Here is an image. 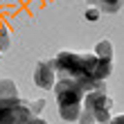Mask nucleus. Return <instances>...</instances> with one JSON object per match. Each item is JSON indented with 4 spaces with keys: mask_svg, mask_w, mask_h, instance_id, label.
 <instances>
[{
    "mask_svg": "<svg viewBox=\"0 0 124 124\" xmlns=\"http://www.w3.org/2000/svg\"><path fill=\"white\" fill-rule=\"evenodd\" d=\"M34 113L30 111V104L20 101L18 97L0 99V124H30Z\"/></svg>",
    "mask_w": 124,
    "mask_h": 124,
    "instance_id": "obj_1",
    "label": "nucleus"
},
{
    "mask_svg": "<svg viewBox=\"0 0 124 124\" xmlns=\"http://www.w3.org/2000/svg\"><path fill=\"white\" fill-rule=\"evenodd\" d=\"M84 111H90L99 124H106L108 120H111L113 99L106 95L104 88L90 90V93H86V95H84Z\"/></svg>",
    "mask_w": 124,
    "mask_h": 124,
    "instance_id": "obj_2",
    "label": "nucleus"
},
{
    "mask_svg": "<svg viewBox=\"0 0 124 124\" xmlns=\"http://www.w3.org/2000/svg\"><path fill=\"white\" fill-rule=\"evenodd\" d=\"M54 93H56V101L59 106H72V104H81L86 90L79 86V81L68 77H59L54 84Z\"/></svg>",
    "mask_w": 124,
    "mask_h": 124,
    "instance_id": "obj_3",
    "label": "nucleus"
},
{
    "mask_svg": "<svg viewBox=\"0 0 124 124\" xmlns=\"http://www.w3.org/2000/svg\"><path fill=\"white\" fill-rule=\"evenodd\" d=\"M56 65H54V59H50V61H41V63H36V70H34V84L36 86H41V88H54V84H56Z\"/></svg>",
    "mask_w": 124,
    "mask_h": 124,
    "instance_id": "obj_4",
    "label": "nucleus"
},
{
    "mask_svg": "<svg viewBox=\"0 0 124 124\" xmlns=\"http://www.w3.org/2000/svg\"><path fill=\"white\" fill-rule=\"evenodd\" d=\"M81 104H72V106H59V115H61V120L65 122H77L79 120V115H81Z\"/></svg>",
    "mask_w": 124,
    "mask_h": 124,
    "instance_id": "obj_5",
    "label": "nucleus"
},
{
    "mask_svg": "<svg viewBox=\"0 0 124 124\" xmlns=\"http://www.w3.org/2000/svg\"><path fill=\"white\" fill-rule=\"evenodd\" d=\"M7 97H18V88L9 79H0V99H7Z\"/></svg>",
    "mask_w": 124,
    "mask_h": 124,
    "instance_id": "obj_6",
    "label": "nucleus"
},
{
    "mask_svg": "<svg viewBox=\"0 0 124 124\" xmlns=\"http://www.w3.org/2000/svg\"><path fill=\"white\" fill-rule=\"evenodd\" d=\"M95 54L101 56V59H113V45L108 39H101L97 43V47H95Z\"/></svg>",
    "mask_w": 124,
    "mask_h": 124,
    "instance_id": "obj_7",
    "label": "nucleus"
},
{
    "mask_svg": "<svg viewBox=\"0 0 124 124\" xmlns=\"http://www.w3.org/2000/svg\"><path fill=\"white\" fill-rule=\"evenodd\" d=\"M122 5H124V0H97L99 11H108V14L120 11V9H122Z\"/></svg>",
    "mask_w": 124,
    "mask_h": 124,
    "instance_id": "obj_8",
    "label": "nucleus"
},
{
    "mask_svg": "<svg viewBox=\"0 0 124 124\" xmlns=\"http://www.w3.org/2000/svg\"><path fill=\"white\" fill-rule=\"evenodd\" d=\"M99 7H88V9H86V20H90V23H95V20H99Z\"/></svg>",
    "mask_w": 124,
    "mask_h": 124,
    "instance_id": "obj_9",
    "label": "nucleus"
},
{
    "mask_svg": "<svg viewBox=\"0 0 124 124\" xmlns=\"http://www.w3.org/2000/svg\"><path fill=\"white\" fill-rule=\"evenodd\" d=\"M79 122H81V124H93V122H97V120H95V115H93L90 111H84V108H81V115H79Z\"/></svg>",
    "mask_w": 124,
    "mask_h": 124,
    "instance_id": "obj_10",
    "label": "nucleus"
},
{
    "mask_svg": "<svg viewBox=\"0 0 124 124\" xmlns=\"http://www.w3.org/2000/svg\"><path fill=\"white\" fill-rule=\"evenodd\" d=\"M43 106H45V99H36V101H32V104H30V111H32L34 115H39Z\"/></svg>",
    "mask_w": 124,
    "mask_h": 124,
    "instance_id": "obj_11",
    "label": "nucleus"
},
{
    "mask_svg": "<svg viewBox=\"0 0 124 124\" xmlns=\"http://www.w3.org/2000/svg\"><path fill=\"white\" fill-rule=\"evenodd\" d=\"M106 124H124V115H117V117H111Z\"/></svg>",
    "mask_w": 124,
    "mask_h": 124,
    "instance_id": "obj_12",
    "label": "nucleus"
},
{
    "mask_svg": "<svg viewBox=\"0 0 124 124\" xmlns=\"http://www.w3.org/2000/svg\"><path fill=\"white\" fill-rule=\"evenodd\" d=\"M30 124H47V122H45V120H41V117H36V115H34Z\"/></svg>",
    "mask_w": 124,
    "mask_h": 124,
    "instance_id": "obj_13",
    "label": "nucleus"
},
{
    "mask_svg": "<svg viewBox=\"0 0 124 124\" xmlns=\"http://www.w3.org/2000/svg\"><path fill=\"white\" fill-rule=\"evenodd\" d=\"M93 124H99V122H93Z\"/></svg>",
    "mask_w": 124,
    "mask_h": 124,
    "instance_id": "obj_14",
    "label": "nucleus"
}]
</instances>
